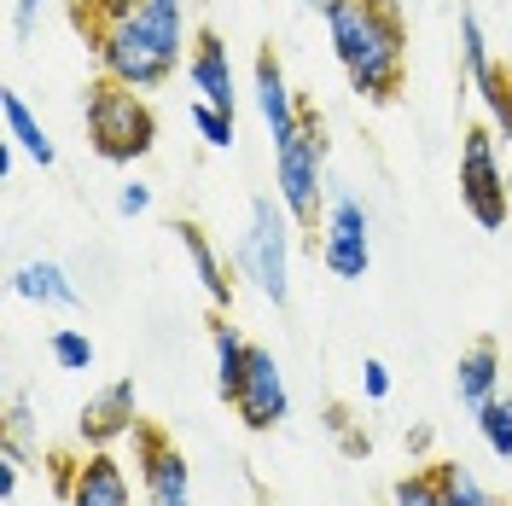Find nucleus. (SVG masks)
<instances>
[{"label":"nucleus","mask_w":512,"mask_h":506,"mask_svg":"<svg viewBox=\"0 0 512 506\" xmlns=\"http://www.w3.org/2000/svg\"><path fill=\"white\" fill-rule=\"evenodd\" d=\"M88 41H94L99 76L123 82L134 94H152L181 70V53H192L187 0H140L128 18L94 24Z\"/></svg>","instance_id":"1"},{"label":"nucleus","mask_w":512,"mask_h":506,"mask_svg":"<svg viewBox=\"0 0 512 506\" xmlns=\"http://www.w3.org/2000/svg\"><path fill=\"white\" fill-rule=\"evenodd\" d=\"M326 41H332V59L344 64V76L361 99L384 105L402 94L408 30H402L396 0H344L338 12H326Z\"/></svg>","instance_id":"2"},{"label":"nucleus","mask_w":512,"mask_h":506,"mask_svg":"<svg viewBox=\"0 0 512 506\" xmlns=\"http://www.w3.org/2000/svg\"><path fill=\"white\" fill-rule=\"evenodd\" d=\"M82 123H88L94 158H105V163H140L158 146V117H152L146 94H134L123 82H111V76H99L94 88H88Z\"/></svg>","instance_id":"3"},{"label":"nucleus","mask_w":512,"mask_h":506,"mask_svg":"<svg viewBox=\"0 0 512 506\" xmlns=\"http://www.w3.org/2000/svg\"><path fill=\"white\" fill-rule=\"evenodd\" d=\"M239 274L280 309L291 297V210L280 198H251L245 239H239Z\"/></svg>","instance_id":"4"},{"label":"nucleus","mask_w":512,"mask_h":506,"mask_svg":"<svg viewBox=\"0 0 512 506\" xmlns=\"http://www.w3.org/2000/svg\"><path fill=\"white\" fill-rule=\"evenodd\" d=\"M320 192H326V123L303 105L297 134L274 146V198L291 210V222H320Z\"/></svg>","instance_id":"5"},{"label":"nucleus","mask_w":512,"mask_h":506,"mask_svg":"<svg viewBox=\"0 0 512 506\" xmlns=\"http://www.w3.org/2000/svg\"><path fill=\"white\" fill-rule=\"evenodd\" d=\"M373 222L344 181H326V222H320V262L338 280H367L373 268Z\"/></svg>","instance_id":"6"},{"label":"nucleus","mask_w":512,"mask_h":506,"mask_svg":"<svg viewBox=\"0 0 512 506\" xmlns=\"http://www.w3.org/2000/svg\"><path fill=\"white\" fill-rule=\"evenodd\" d=\"M460 204L472 210V222L478 227H507V163L495 158V134L489 128H472L466 140H460Z\"/></svg>","instance_id":"7"},{"label":"nucleus","mask_w":512,"mask_h":506,"mask_svg":"<svg viewBox=\"0 0 512 506\" xmlns=\"http://www.w3.org/2000/svg\"><path fill=\"white\" fill-rule=\"evenodd\" d=\"M134 443V466H140V489H146V506H192V472L187 454L163 437L158 425H134L128 431Z\"/></svg>","instance_id":"8"},{"label":"nucleus","mask_w":512,"mask_h":506,"mask_svg":"<svg viewBox=\"0 0 512 506\" xmlns=\"http://www.w3.org/2000/svg\"><path fill=\"white\" fill-rule=\"evenodd\" d=\"M460 64H466V82L478 88L489 123L512 140V94H507V70L489 59V35H483L478 6H460Z\"/></svg>","instance_id":"9"},{"label":"nucleus","mask_w":512,"mask_h":506,"mask_svg":"<svg viewBox=\"0 0 512 506\" xmlns=\"http://www.w3.org/2000/svg\"><path fill=\"white\" fill-rule=\"evenodd\" d=\"M233 413H239V425H245V431H274V425H286L291 390H286L280 361H274L268 349H251V373H245L239 396H233Z\"/></svg>","instance_id":"10"},{"label":"nucleus","mask_w":512,"mask_h":506,"mask_svg":"<svg viewBox=\"0 0 512 506\" xmlns=\"http://www.w3.org/2000/svg\"><path fill=\"white\" fill-rule=\"evenodd\" d=\"M134 425H140V390H134V379H111L82 408V443L111 448V443H123Z\"/></svg>","instance_id":"11"},{"label":"nucleus","mask_w":512,"mask_h":506,"mask_svg":"<svg viewBox=\"0 0 512 506\" xmlns=\"http://www.w3.org/2000/svg\"><path fill=\"white\" fill-rule=\"evenodd\" d=\"M251 99H256V117H262V128L274 134V146L297 134V123H303V105H297L286 70H280V59H274L268 47H262V53H256V64H251Z\"/></svg>","instance_id":"12"},{"label":"nucleus","mask_w":512,"mask_h":506,"mask_svg":"<svg viewBox=\"0 0 512 506\" xmlns=\"http://www.w3.org/2000/svg\"><path fill=\"white\" fill-rule=\"evenodd\" d=\"M64 506H134L128 472L117 466L111 448H88L76 460V472L64 477Z\"/></svg>","instance_id":"13"},{"label":"nucleus","mask_w":512,"mask_h":506,"mask_svg":"<svg viewBox=\"0 0 512 506\" xmlns=\"http://www.w3.org/2000/svg\"><path fill=\"white\" fill-rule=\"evenodd\" d=\"M187 82L192 94L204 99V105H222V111H233V99H239V82H233V59H227V41L222 35H198L187 53Z\"/></svg>","instance_id":"14"},{"label":"nucleus","mask_w":512,"mask_h":506,"mask_svg":"<svg viewBox=\"0 0 512 506\" xmlns=\"http://www.w3.org/2000/svg\"><path fill=\"white\" fill-rule=\"evenodd\" d=\"M454 396H460L466 413H483L501 396V349H495V338H478V344L460 349V361H454Z\"/></svg>","instance_id":"15"},{"label":"nucleus","mask_w":512,"mask_h":506,"mask_svg":"<svg viewBox=\"0 0 512 506\" xmlns=\"http://www.w3.org/2000/svg\"><path fill=\"white\" fill-rule=\"evenodd\" d=\"M169 233L181 239V251H187L192 274H198V285H204V297H210L216 309H227V303H233V280H227V262H222V251H216V245L204 239V227H198V222H175Z\"/></svg>","instance_id":"16"},{"label":"nucleus","mask_w":512,"mask_h":506,"mask_svg":"<svg viewBox=\"0 0 512 506\" xmlns=\"http://www.w3.org/2000/svg\"><path fill=\"white\" fill-rule=\"evenodd\" d=\"M0 117H6V140H12V146L35 163V169H53V163H59L53 134L35 123V111L24 105V94H12V88H6V94H0Z\"/></svg>","instance_id":"17"},{"label":"nucleus","mask_w":512,"mask_h":506,"mask_svg":"<svg viewBox=\"0 0 512 506\" xmlns=\"http://www.w3.org/2000/svg\"><path fill=\"white\" fill-rule=\"evenodd\" d=\"M12 291L24 303H41V309H76L82 303L59 262H24V268H12Z\"/></svg>","instance_id":"18"},{"label":"nucleus","mask_w":512,"mask_h":506,"mask_svg":"<svg viewBox=\"0 0 512 506\" xmlns=\"http://www.w3.org/2000/svg\"><path fill=\"white\" fill-rule=\"evenodd\" d=\"M210 344H216V390H222V402L233 408L239 384H245V373H251V349L256 344L239 332V326H227V320L210 326Z\"/></svg>","instance_id":"19"},{"label":"nucleus","mask_w":512,"mask_h":506,"mask_svg":"<svg viewBox=\"0 0 512 506\" xmlns=\"http://www.w3.org/2000/svg\"><path fill=\"white\" fill-rule=\"evenodd\" d=\"M431 477H437V489H443L448 506H501L466 460H431Z\"/></svg>","instance_id":"20"},{"label":"nucleus","mask_w":512,"mask_h":506,"mask_svg":"<svg viewBox=\"0 0 512 506\" xmlns=\"http://www.w3.org/2000/svg\"><path fill=\"white\" fill-rule=\"evenodd\" d=\"M47 355H53L59 373H94V338H88L82 326H59V332L47 338Z\"/></svg>","instance_id":"21"},{"label":"nucleus","mask_w":512,"mask_h":506,"mask_svg":"<svg viewBox=\"0 0 512 506\" xmlns=\"http://www.w3.org/2000/svg\"><path fill=\"white\" fill-rule=\"evenodd\" d=\"M478 419V437H483V448L495 454V460H507L512 466V396H495L483 413H472Z\"/></svg>","instance_id":"22"},{"label":"nucleus","mask_w":512,"mask_h":506,"mask_svg":"<svg viewBox=\"0 0 512 506\" xmlns=\"http://www.w3.org/2000/svg\"><path fill=\"white\" fill-rule=\"evenodd\" d=\"M192 128H198V140H204V146H216V152H233V140H239L233 111H222V105H204V99H192Z\"/></svg>","instance_id":"23"},{"label":"nucleus","mask_w":512,"mask_h":506,"mask_svg":"<svg viewBox=\"0 0 512 506\" xmlns=\"http://www.w3.org/2000/svg\"><path fill=\"white\" fill-rule=\"evenodd\" d=\"M390 506H448V501H443V489H437V477H431V466H419V472L396 477Z\"/></svg>","instance_id":"24"},{"label":"nucleus","mask_w":512,"mask_h":506,"mask_svg":"<svg viewBox=\"0 0 512 506\" xmlns=\"http://www.w3.org/2000/svg\"><path fill=\"white\" fill-rule=\"evenodd\" d=\"M140 0H76V18L94 30V24H111V18H128Z\"/></svg>","instance_id":"25"},{"label":"nucleus","mask_w":512,"mask_h":506,"mask_svg":"<svg viewBox=\"0 0 512 506\" xmlns=\"http://www.w3.org/2000/svg\"><path fill=\"white\" fill-rule=\"evenodd\" d=\"M18 477H24V448H18V437H6V448H0V501L18 495Z\"/></svg>","instance_id":"26"},{"label":"nucleus","mask_w":512,"mask_h":506,"mask_svg":"<svg viewBox=\"0 0 512 506\" xmlns=\"http://www.w3.org/2000/svg\"><path fill=\"white\" fill-rule=\"evenodd\" d=\"M146 210H152V181H140V175L123 181V192H117V216L134 222V216H146Z\"/></svg>","instance_id":"27"},{"label":"nucleus","mask_w":512,"mask_h":506,"mask_svg":"<svg viewBox=\"0 0 512 506\" xmlns=\"http://www.w3.org/2000/svg\"><path fill=\"white\" fill-rule=\"evenodd\" d=\"M361 396H367V402H384V396H390V367H384L379 355L361 361Z\"/></svg>","instance_id":"28"},{"label":"nucleus","mask_w":512,"mask_h":506,"mask_svg":"<svg viewBox=\"0 0 512 506\" xmlns=\"http://www.w3.org/2000/svg\"><path fill=\"white\" fill-rule=\"evenodd\" d=\"M41 6H47V0H18V6H12V30L30 35V30H35V18H41Z\"/></svg>","instance_id":"29"},{"label":"nucleus","mask_w":512,"mask_h":506,"mask_svg":"<svg viewBox=\"0 0 512 506\" xmlns=\"http://www.w3.org/2000/svg\"><path fill=\"white\" fill-rule=\"evenodd\" d=\"M326 425H332V431L344 437V448H350V454H361V448H367V443H361V437L350 431V413H344V408H332V413H326Z\"/></svg>","instance_id":"30"},{"label":"nucleus","mask_w":512,"mask_h":506,"mask_svg":"<svg viewBox=\"0 0 512 506\" xmlns=\"http://www.w3.org/2000/svg\"><path fill=\"white\" fill-rule=\"evenodd\" d=\"M425 448H431V425H414L408 431V454H425Z\"/></svg>","instance_id":"31"},{"label":"nucleus","mask_w":512,"mask_h":506,"mask_svg":"<svg viewBox=\"0 0 512 506\" xmlns=\"http://www.w3.org/2000/svg\"><path fill=\"white\" fill-rule=\"evenodd\" d=\"M12 169H18V146L6 140V146H0V181H12Z\"/></svg>","instance_id":"32"},{"label":"nucleus","mask_w":512,"mask_h":506,"mask_svg":"<svg viewBox=\"0 0 512 506\" xmlns=\"http://www.w3.org/2000/svg\"><path fill=\"white\" fill-rule=\"evenodd\" d=\"M303 6H315V12H338L344 0H303Z\"/></svg>","instance_id":"33"},{"label":"nucleus","mask_w":512,"mask_h":506,"mask_svg":"<svg viewBox=\"0 0 512 506\" xmlns=\"http://www.w3.org/2000/svg\"><path fill=\"white\" fill-rule=\"evenodd\" d=\"M507 198H512V163H507Z\"/></svg>","instance_id":"34"},{"label":"nucleus","mask_w":512,"mask_h":506,"mask_svg":"<svg viewBox=\"0 0 512 506\" xmlns=\"http://www.w3.org/2000/svg\"><path fill=\"white\" fill-rule=\"evenodd\" d=\"M507 94H512V64H507Z\"/></svg>","instance_id":"35"},{"label":"nucleus","mask_w":512,"mask_h":506,"mask_svg":"<svg viewBox=\"0 0 512 506\" xmlns=\"http://www.w3.org/2000/svg\"><path fill=\"white\" fill-rule=\"evenodd\" d=\"M507 506H512V501H507Z\"/></svg>","instance_id":"36"}]
</instances>
